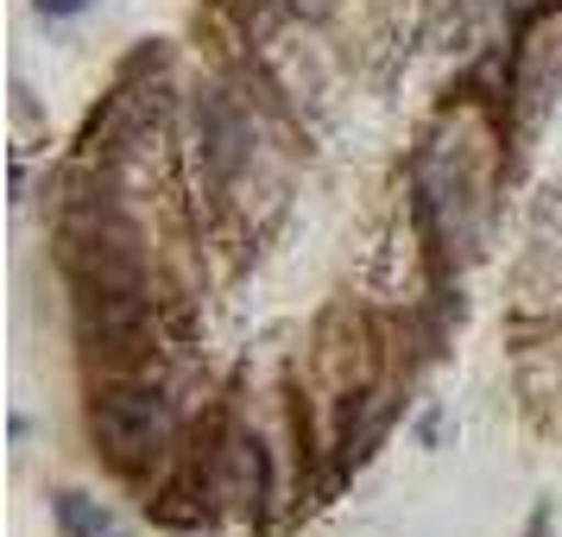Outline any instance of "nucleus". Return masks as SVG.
Wrapping results in <instances>:
<instances>
[{"mask_svg":"<svg viewBox=\"0 0 562 537\" xmlns=\"http://www.w3.org/2000/svg\"><path fill=\"white\" fill-rule=\"evenodd\" d=\"M95 430L108 436V449L121 461H133L165 436V405H158V392H121L95 411Z\"/></svg>","mask_w":562,"mask_h":537,"instance_id":"nucleus-1","label":"nucleus"},{"mask_svg":"<svg viewBox=\"0 0 562 537\" xmlns=\"http://www.w3.org/2000/svg\"><path fill=\"white\" fill-rule=\"evenodd\" d=\"M57 518H64V532H70V537H121L102 512L82 500V493H57Z\"/></svg>","mask_w":562,"mask_h":537,"instance_id":"nucleus-2","label":"nucleus"},{"mask_svg":"<svg viewBox=\"0 0 562 537\" xmlns=\"http://www.w3.org/2000/svg\"><path fill=\"white\" fill-rule=\"evenodd\" d=\"M82 7H89V0H38L45 20H70V13H82Z\"/></svg>","mask_w":562,"mask_h":537,"instance_id":"nucleus-3","label":"nucleus"}]
</instances>
